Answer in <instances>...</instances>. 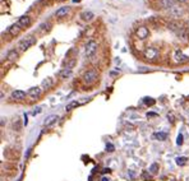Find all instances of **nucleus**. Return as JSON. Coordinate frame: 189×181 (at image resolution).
I'll return each instance as SVG.
<instances>
[{"label":"nucleus","mask_w":189,"mask_h":181,"mask_svg":"<svg viewBox=\"0 0 189 181\" xmlns=\"http://www.w3.org/2000/svg\"><path fill=\"white\" fill-rule=\"evenodd\" d=\"M36 44V37L35 36H26L24 38H22L19 42H18V49L21 51H26V50H28L31 46H33Z\"/></svg>","instance_id":"obj_1"},{"label":"nucleus","mask_w":189,"mask_h":181,"mask_svg":"<svg viewBox=\"0 0 189 181\" xmlns=\"http://www.w3.org/2000/svg\"><path fill=\"white\" fill-rule=\"evenodd\" d=\"M97 77H99L97 72L95 70V69H90V70H87L83 74L82 81H83L84 84H93L95 82L97 81Z\"/></svg>","instance_id":"obj_2"},{"label":"nucleus","mask_w":189,"mask_h":181,"mask_svg":"<svg viewBox=\"0 0 189 181\" xmlns=\"http://www.w3.org/2000/svg\"><path fill=\"white\" fill-rule=\"evenodd\" d=\"M96 51H97V42L95 40H90L87 42V45H86V50H84L86 56L90 59V57H92L95 54H96Z\"/></svg>","instance_id":"obj_3"},{"label":"nucleus","mask_w":189,"mask_h":181,"mask_svg":"<svg viewBox=\"0 0 189 181\" xmlns=\"http://www.w3.org/2000/svg\"><path fill=\"white\" fill-rule=\"evenodd\" d=\"M157 55H159V51L155 47H147L144 50V57L147 60H155L157 57Z\"/></svg>","instance_id":"obj_4"},{"label":"nucleus","mask_w":189,"mask_h":181,"mask_svg":"<svg viewBox=\"0 0 189 181\" xmlns=\"http://www.w3.org/2000/svg\"><path fill=\"white\" fill-rule=\"evenodd\" d=\"M183 9L180 6H178L176 4L171 8V9L169 10V14H170V17H173V18H180V17L183 15Z\"/></svg>","instance_id":"obj_5"},{"label":"nucleus","mask_w":189,"mask_h":181,"mask_svg":"<svg viewBox=\"0 0 189 181\" xmlns=\"http://www.w3.org/2000/svg\"><path fill=\"white\" fill-rule=\"evenodd\" d=\"M135 33H137V36H138L139 40H146V38L148 37V34H150L148 28L144 27V26H142V27H138V28H137Z\"/></svg>","instance_id":"obj_6"},{"label":"nucleus","mask_w":189,"mask_h":181,"mask_svg":"<svg viewBox=\"0 0 189 181\" xmlns=\"http://www.w3.org/2000/svg\"><path fill=\"white\" fill-rule=\"evenodd\" d=\"M17 24H18L21 28H27L28 26L31 24V18L28 15H22V17H19V18H18Z\"/></svg>","instance_id":"obj_7"},{"label":"nucleus","mask_w":189,"mask_h":181,"mask_svg":"<svg viewBox=\"0 0 189 181\" xmlns=\"http://www.w3.org/2000/svg\"><path fill=\"white\" fill-rule=\"evenodd\" d=\"M174 60H175V63L183 64V63H187L188 61V56H185L180 50H176L175 54H174Z\"/></svg>","instance_id":"obj_8"},{"label":"nucleus","mask_w":189,"mask_h":181,"mask_svg":"<svg viewBox=\"0 0 189 181\" xmlns=\"http://www.w3.org/2000/svg\"><path fill=\"white\" fill-rule=\"evenodd\" d=\"M41 92H42V89L40 88V87H32V88H30L28 89V96L32 98V100H37L40 96H41Z\"/></svg>","instance_id":"obj_9"},{"label":"nucleus","mask_w":189,"mask_h":181,"mask_svg":"<svg viewBox=\"0 0 189 181\" xmlns=\"http://www.w3.org/2000/svg\"><path fill=\"white\" fill-rule=\"evenodd\" d=\"M21 30H22V28L19 27V26H18V24H17V23H15V24H12V26H10V27H9V28H8V33H9V34H10V36H12V37H15V36H18V34H19Z\"/></svg>","instance_id":"obj_10"},{"label":"nucleus","mask_w":189,"mask_h":181,"mask_svg":"<svg viewBox=\"0 0 189 181\" xmlns=\"http://www.w3.org/2000/svg\"><path fill=\"white\" fill-rule=\"evenodd\" d=\"M12 98L13 100H17V101L24 100L26 98V92L24 91H21V89H15V91L12 92Z\"/></svg>","instance_id":"obj_11"},{"label":"nucleus","mask_w":189,"mask_h":181,"mask_svg":"<svg viewBox=\"0 0 189 181\" xmlns=\"http://www.w3.org/2000/svg\"><path fill=\"white\" fill-rule=\"evenodd\" d=\"M160 5H161L162 9L170 10L171 8L175 5V0H160Z\"/></svg>","instance_id":"obj_12"},{"label":"nucleus","mask_w":189,"mask_h":181,"mask_svg":"<svg viewBox=\"0 0 189 181\" xmlns=\"http://www.w3.org/2000/svg\"><path fill=\"white\" fill-rule=\"evenodd\" d=\"M167 28L171 31V32H174V33H179L180 32V30H182L183 27H180V24L178 23V22H169V24H167Z\"/></svg>","instance_id":"obj_13"},{"label":"nucleus","mask_w":189,"mask_h":181,"mask_svg":"<svg viewBox=\"0 0 189 181\" xmlns=\"http://www.w3.org/2000/svg\"><path fill=\"white\" fill-rule=\"evenodd\" d=\"M68 13H69V6H62V8H59V9L56 10L55 17L56 18H63V17H65Z\"/></svg>","instance_id":"obj_14"},{"label":"nucleus","mask_w":189,"mask_h":181,"mask_svg":"<svg viewBox=\"0 0 189 181\" xmlns=\"http://www.w3.org/2000/svg\"><path fill=\"white\" fill-rule=\"evenodd\" d=\"M18 59V53H17V50H14V49H12V50H9L8 51V54H6V60L8 61H15V60Z\"/></svg>","instance_id":"obj_15"},{"label":"nucleus","mask_w":189,"mask_h":181,"mask_svg":"<svg viewBox=\"0 0 189 181\" xmlns=\"http://www.w3.org/2000/svg\"><path fill=\"white\" fill-rule=\"evenodd\" d=\"M58 120H59V116H58V115H49V116L45 119L44 125H45V126H50V125H53L54 123H56Z\"/></svg>","instance_id":"obj_16"},{"label":"nucleus","mask_w":189,"mask_h":181,"mask_svg":"<svg viewBox=\"0 0 189 181\" xmlns=\"http://www.w3.org/2000/svg\"><path fill=\"white\" fill-rule=\"evenodd\" d=\"M93 17H95V15H93L92 12H83V13H81V18H82V21H84V22L92 21Z\"/></svg>","instance_id":"obj_17"},{"label":"nucleus","mask_w":189,"mask_h":181,"mask_svg":"<svg viewBox=\"0 0 189 181\" xmlns=\"http://www.w3.org/2000/svg\"><path fill=\"white\" fill-rule=\"evenodd\" d=\"M60 78H62V79H66V78H69V77L72 75V70H70V69H64V70H62V72H60Z\"/></svg>","instance_id":"obj_18"},{"label":"nucleus","mask_w":189,"mask_h":181,"mask_svg":"<svg viewBox=\"0 0 189 181\" xmlns=\"http://www.w3.org/2000/svg\"><path fill=\"white\" fill-rule=\"evenodd\" d=\"M51 30V23L45 22V23H41L40 24V31L41 32H49Z\"/></svg>","instance_id":"obj_19"},{"label":"nucleus","mask_w":189,"mask_h":181,"mask_svg":"<svg viewBox=\"0 0 189 181\" xmlns=\"http://www.w3.org/2000/svg\"><path fill=\"white\" fill-rule=\"evenodd\" d=\"M53 84H54L53 79H51V78H47L46 81H44V82H42V87H44L45 89H49V88H51V87H53Z\"/></svg>","instance_id":"obj_20"},{"label":"nucleus","mask_w":189,"mask_h":181,"mask_svg":"<svg viewBox=\"0 0 189 181\" xmlns=\"http://www.w3.org/2000/svg\"><path fill=\"white\" fill-rule=\"evenodd\" d=\"M78 105H79V103L77 102V101H72V102H69V103H68V105H66L65 110H66V111H72L73 108H75V107L78 106Z\"/></svg>","instance_id":"obj_21"},{"label":"nucleus","mask_w":189,"mask_h":181,"mask_svg":"<svg viewBox=\"0 0 189 181\" xmlns=\"http://www.w3.org/2000/svg\"><path fill=\"white\" fill-rule=\"evenodd\" d=\"M153 136L156 138V139H159V140H166L167 134H166V133H155Z\"/></svg>","instance_id":"obj_22"},{"label":"nucleus","mask_w":189,"mask_h":181,"mask_svg":"<svg viewBox=\"0 0 189 181\" xmlns=\"http://www.w3.org/2000/svg\"><path fill=\"white\" fill-rule=\"evenodd\" d=\"M187 161H188L187 157H178V158H176V165H179V166H184L185 163H187Z\"/></svg>","instance_id":"obj_23"},{"label":"nucleus","mask_w":189,"mask_h":181,"mask_svg":"<svg viewBox=\"0 0 189 181\" xmlns=\"http://www.w3.org/2000/svg\"><path fill=\"white\" fill-rule=\"evenodd\" d=\"M150 171H151V174L156 175L157 172H159V165H157V163H152L151 167H150Z\"/></svg>","instance_id":"obj_24"},{"label":"nucleus","mask_w":189,"mask_h":181,"mask_svg":"<svg viewBox=\"0 0 189 181\" xmlns=\"http://www.w3.org/2000/svg\"><path fill=\"white\" fill-rule=\"evenodd\" d=\"M176 144L178 145H182L183 144V134H179L176 138Z\"/></svg>","instance_id":"obj_25"},{"label":"nucleus","mask_w":189,"mask_h":181,"mask_svg":"<svg viewBox=\"0 0 189 181\" xmlns=\"http://www.w3.org/2000/svg\"><path fill=\"white\" fill-rule=\"evenodd\" d=\"M114 149H115V147L111 143H109V144H106V151L107 152H114Z\"/></svg>","instance_id":"obj_26"},{"label":"nucleus","mask_w":189,"mask_h":181,"mask_svg":"<svg viewBox=\"0 0 189 181\" xmlns=\"http://www.w3.org/2000/svg\"><path fill=\"white\" fill-rule=\"evenodd\" d=\"M144 103H146V105H148V106H151V105H153V103H155V100H152V98H144Z\"/></svg>","instance_id":"obj_27"},{"label":"nucleus","mask_w":189,"mask_h":181,"mask_svg":"<svg viewBox=\"0 0 189 181\" xmlns=\"http://www.w3.org/2000/svg\"><path fill=\"white\" fill-rule=\"evenodd\" d=\"M40 112H41V108H40V107H37V108H35V111H33V112H32V115H33V116H36V115H37V114H40Z\"/></svg>","instance_id":"obj_28"},{"label":"nucleus","mask_w":189,"mask_h":181,"mask_svg":"<svg viewBox=\"0 0 189 181\" xmlns=\"http://www.w3.org/2000/svg\"><path fill=\"white\" fill-rule=\"evenodd\" d=\"M106 172H110V168H104L102 170V174H106Z\"/></svg>","instance_id":"obj_29"},{"label":"nucleus","mask_w":189,"mask_h":181,"mask_svg":"<svg viewBox=\"0 0 189 181\" xmlns=\"http://www.w3.org/2000/svg\"><path fill=\"white\" fill-rule=\"evenodd\" d=\"M175 2H176V3H187L188 0H175Z\"/></svg>","instance_id":"obj_30"},{"label":"nucleus","mask_w":189,"mask_h":181,"mask_svg":"<svg viewBox=\"0 0 189 181\" xmlns=\"http://www.w3.org/2000/svg\"><path fill=\"white\" fill-rule=\"evenodd\" d=\"M28 123V120H27V115H24V125H27Z\"/></svg>","instance_id":"obj_31"},{"label":"nucleus","mask_w":189,"mask_h":181,"mask_svg":"<svg viewBox=\"0 0 189 181\" xmlns=\"http://www.w3.org/2000/svg\"><path fill=\"white\" fill-rule=\"evenodd\" d=\"M147 116H156V114H153V112H150Z\"/></svg>","instance_id":"obj_32"},{"label":"nucleus","mask_w":189,"mask_h":181,"mask_svg":"<svg viewBox=\"0 0 189 181\" xmlns=\"http://www.w3.org/2000/svg\"><path fill=\"white\" fill-rule=\"evenodd\" d=\"M102 181H109V179H106V177H104V179H102Z\"/></svg>","instance_id":"obj_33"},{"label":"nucleus","mask_w":189,"mask_h":181,"mask_svg":"<svg viewBox=\"0 0 189 181\" xmlns=\"http://www.w3.org/2000/svg\"><path fill=\"white\" fill-rule=\"evenodd\" d=\"M73 2H74V3H79V2H81V0H73Z\"/></svg>","instance_id":"obj_34"},{"label":"nucleus","mask_w":189,"mask_h":181,"mask_svg":"<svg viewBox=\"0 0 189 181\" xmlns=\"http://www.w3.org/2000/svg\"><path fill=\"white\" fill-rule=\"evenodd\" d=\"M60 2H65V0H60Z\"/></svg>","instance_id":"obj_35"}]
</instances>
